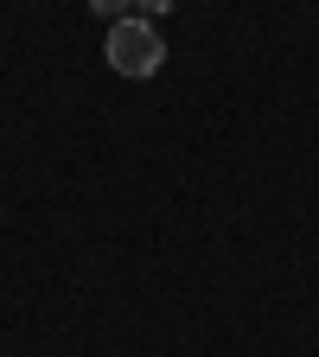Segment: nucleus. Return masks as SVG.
Here are the masks:
<instances>
[{
  "mask_svg": "<svg viewBox=\"0 0 319 357\" xmlns=\"http://www.w3.org/2000/svg\"><path fill=\"white\" fill-rule=\"evenodd\" d=\"M109 70L115 77H154L160 64H166V38L147 26V20H121V26H109Z\"/></svg>",
  "mask_w": 319,
  "mask_h": 357,
  "instance_id": "obj_1",
  "label": "nucleus"
}]
</instances>
